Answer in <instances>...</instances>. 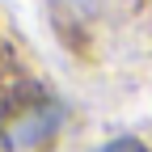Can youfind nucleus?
I'll use <instances>...</instances> for the list:
<instances>
[{
	"label": "nucleus",
	"instance_id": "nucleus-1",
	"mask_svg": "<svg viewBox=\"0 0 152 152\" xmlns=\"http://www.w3.org/2000/svg\"><path fill=\"white\" fill-rule=\"evenodd\" d=\"M64 123V106L51 102L47 93H34L21 106L9 110L4 118V148L9 152H30V148H42Z\"/></svg>",
	"mask_w": 152,
	"mask_h": 152
},
{
	"label": "nucleus",
	"instance_id": "nucleus-2",
	"mask_svg": "<svg viewBox=\"0 0 152 152\" xmlns=\"http://www.w3.org/2000/svg\"><path fill=\"white\" fill-rule=\"evenodd\" d=\"M97 152H148L135 135H118V140H110L106 148H97Z\"/></svg>",
	"mask_w": 152,
	"mask_h": 152
}]
</instances>
